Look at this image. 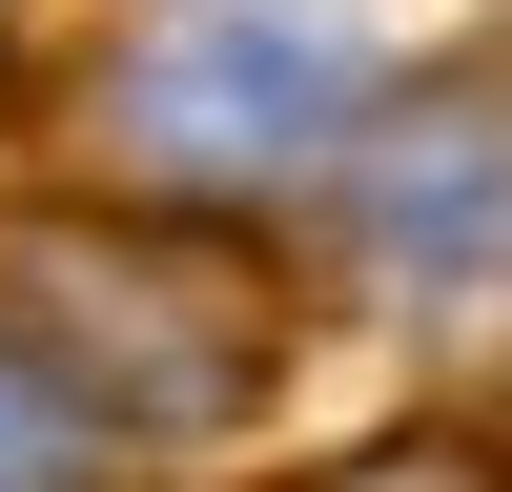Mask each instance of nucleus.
I'll return each mask as SVG.
<instances>
[{
  "label": "nucleus",
  "mask_w": 512,
  "mask_h": 492,
  "mask_svg": "<svg viewBox=\"0 0 512 492\" xmlns=\"http://www.w3.org/2000/svg\"><path fill=\"white\" fill-rule=\"evenodd\" d=\"M328 492H512V472H492V451H451V431H390V451H349Z\"/></svg>",
  "instance_id": "nucleus-5"
},
{
  "label": "nucleus",
  "mask_w": 512,
  "mask_h": 492,
  "mask_svg": "<svg viewBox=\"0 0 512 492\" xmlns=\"http://www.w3.org/2000/svg\"><path fill=\"white\" fill-rule=\"evenodd\" d=\"M0 349L82 431H226L287 349V287L205 205H41L0 226Z\"/></svg>",
  "instance_id": "nucleus-1"
},
{
  "label": "nucleus",
  "mask_w": 512,
  "mask_h": 492,
  "mask_svg": "<svg viewBox=\"0 0 512 492\" xmlns=\"http://www.w3.org/2000/svg\"><path fill=\"white\" fill-rule=\"evenodd\" d=\"M349 226H369V267H410V287H492L512 267V103H410L390 144H369Z\"/></svg>",
  "instance_id": "nucleus-3"
},
{
  "label": "nucleus",
  "mask_w": 512,
  "mask_h": 492,
  "mask_svg": "<svg viewBox=\"0 0 512 492\" xmlns=\"http://www.w3.org/2000/svg\"><path fill=\"white\" fill-rule=\"evenodd\" d=\"M103 164L144 205H226V185H287L369 123V21L349 0H144L82 82Z\"/></svg>",
  "instance_id": "nucleus-2"
},
{
  "label": "nucleus",
  "mask_w": 512,
  "mask_h": 492,
  "mask_svg": "<svg viewBox=\"0 0 512 492\" xmlns=\"http://www.w3.org/2000/svg\"><path fill=\"white\" fill-rule=\"evenodd\" d=\"M62 472H82V410L41 390L21 349H0V492H62Z\"/></svg>",
  "instance_id": "nucleus-4"
}]
</instances>
